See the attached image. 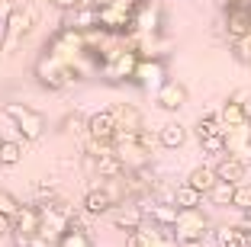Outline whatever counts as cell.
<instances>
[{
  "mask_svg": "<svg viewBox=\"0 0 251 247\" xmlns=\"http://www.w3.org/2000/svg\"><path fill=\"white\" fill-rule=\"evenodd\" d=\"M55 247H94V238H90V231L77 222V218H74L71 225L61 231V238H58V244H55Z\"/></svg>",
  "mask_w": 251,
  "mask_h": 247,
  "instance_id": "cell-20",
  "label": "cell"
},
{
  "mask_svg": "<svg viewBox=\"0 0 251 247\" xmlns=\"http://www.w3.org/2000/svg\"><path fill=\"white\" fill-rule=\"evenodd\" d=\"M187 186H193L197 189V193H203V196H206L209 189L216 186V183H219V177H216V170L213 167H206V164H200V167H193L190 174H187Z\"/></svg>",
  "mask_w": 251,
  "mask_h": 247,
  "instance_id": "cell-21",
  "label": "cell"
},
{
  "mask_svg": "<svg viewBox=\"0 0 251 247\" xmlns=\"http://www.w3.org/2000/svg\"><path fill=\"white\" fill-rule=\"evenodd\" d=\"M171 202L177 205V209H200V205H203V193H197V189L187 186V183H180V186L174 189Z\"/></svg>",
  "mask_w": 251,
  "mask_h": 247,
  "instance_id": "cell-23",
  "label": "cell"
},
{
  "mask_svg": "<svg viewBox=\"0 0 251 247\" xmlns=\"http://www.w3.org/2000/svg\"><path fill=\"white\" fill-rule=\"evenodd\" d=\"M219 247H251V234L242 225H222L219 228Z\"/></svg>",
  "mask_w": 251,
  "mask_h": 247,
  "instance_id": "cell-22",
  "label": "cell"
},
{
  "mask_svg": "<svg viewBox=\"0 0 251 247\" xmlns=\"http://www.w3.org/2000/svg\"><path fill=\"white\" fill-rule=\"evenodd\" d=\"M10 231H13V218H7V215H0V238H7Z\"/></svg>",
  "mask_w": 251,
  "mask_h": 247,
  "instance_id": "cell-32",
  "label": "cell"
},
{
  "mask_svg": "<svg viewBox=\"0 0 251 247\" xmlns=\"http://www.w3.org/2000/svg\"><path fill=\"white\" fill-rule=\"evenodd\" d=\"M84 135L94 138V141H100V145H113V138H116V112H113V106L100 109V112H94V116H87Z\"/></svg>",
  "mask_w": 251,
  "mask_h": 247,
  "instance_id": "cell-11",
  "label": "cell"
},
{
  "mask_svg": "<svg viewBox=\"0 0 251 247\" xmlns=\"http://www.w3.org/2000/svg\"><path fill=\"white\" fill-rule=\"evenodd\" d=\"M3 116L10 119V125L23 141H39L45 135V116L26 103H3Z\"/></svg>",
  "mask_w": 251,
  "mask_h": 247,
  "instance_id": "cell-6",
  "label": "cell"
},
{
  "mask_svg": "<svg viewBox=\"0 0 251 247\" xmlns=\"http://www.w3.org/2000/svg\"><path fill=\"white\" fill-rule=\"evenodd\" d=\"M232 209L248 212L251 209V183H238L235 193H232Z\"/></svg>",
  "mask_w": 251,
  "mask_h": 247,
  "instance_id": "cell-27",
  "label": "cell"
},
{
  "mask_svg": "<svg viewBox=\"0 0 251 247\" xmlns=\"http://www.w3.org/2000/svg\"><path fill=\"white\" fill-rule=\"evenodd\" d=\"M87 7H94V10H100V7H106V3H113V0H84Z\"/></svg>",
  "mask_w": 251,
  "mask_h": 247,
  "instance_id": "cell-36",
  "label": "cell"
},
{
  "mask_svg": "<svg viewBox=\"0 0 251 247\" xmlns=\"http://www.w3.org/2000/svg\"><path fill=\"white\" fill-rule=\"evenodd\" d=\"M219 122H222V138H226V154L248 160L251 157V112H248V106H242V103H235L229 96L219 109Z\"/></svg>",
  "mask_w": 251,
  "mask_h": 247,
  "instance_id": "cell-1",
  "label": "cell"
},
{
  "mask_svg": "<svg viewBox=\"0 0 251 247\" xmlns=\"http://www.w3.org/2000/svg\"><path fill=\"white\" fill-rule=\"evenodd\" d=\"M113 112H116V135H139V132H145V119H142V112L132 103H116Z\"/></svg>",
  "mask_w": 251,
  "mask_h": 247,
  "instance_id": "cell-13",
  "label": "cell"
},
{
  "mask_svg": "<svg viewBox=\"0 0 251 247\" xmlns=\"http://www.w3.org/2000/svg\"><path fill=\"white\" fill-rule=\"evenodd\" d=\"M39 231H42V209L23 202L20 212L13 215V231H10L13 244L16 247H32V241L39 238Z\"/></svg>",
  "mask_w": 251,
  "mask_h": 247,
  "instance_id": "cell-7",
  "label": "cell"
},
{
  "mask_svg": "<svg viewBox=\"0 0 251 247\" xmlns=\"http://www.w3.org/2000/svg\"><path fill=\"white\" fill-rule=\"evenodd\" d=\"M232 193H235V183H226V180H219L213 189L206 193V199L213 205H219V209H226V205H232Z\"/></svg>",
  "mask_w": 251,
  "mask_h": 247,
  "instance_id": "cell-26",
  "label": "cell"
},
{
  "mask_svg": "<svg viewBox=\"0 0 251 247\" xmlns=\"http://www.w3.org/2000/svg\"><path fill=\"white\" fill-rule=\"evenodd\" d=\"M216 177L219 180H226V183H245L248 180V160H242V157H232V154H222L219 160H216Z\"/></svg>",
  "mask_w": 251,
  "mask_h": 247,
  "instance_id": "cell-15",
  "label": "cell"
},
{
  "mask_svg": "<svg viewBox=\"0 0 251 247\" xmlns=\"http://www.w3.org/2000/svg\"><path fill=\"white\" fill-rule=\"evenodd\" d=\"M110 218L119 231H135V228L145 225V209L142 205H116L110 212Z\"/></svg>",
  "mask_w": 251,
  "mask_h": 247,
  "instance_id": "cell-18",
  "label": "cell"
},
{
  "mask_svg": "<svg viewBox=\"0 0 251 247\" xmlns=\"http://www.w3.org/2000/svg\"><path fill=\"white\" fill-rule=\"evenodd\" d=\"M113 154L123 160L126 170H139L151 160V135L139 132V135H116L113 138Z\"/></svg>",
  "mask_w": 251,
  "mask_h": 247,
  "instance_id": "cell-5",
  "label": "cell"
},
{
  "mask_svg": "<svg viewBox=\"0 0 251 247\" xmlns=\"http://www.w3.org/2000/svg\"><path fill=\"white\" fill-rule=\"evenodd\" d=\"M36 22H39V7L36 3H16L13 13L7 16V22H3L0 51H3V55H13V51L26 42V36L36 29Z\"/></svg>",
  "mask_w": 251,
  "mask_h": 247,
  "instance_id": "cell-3",
  "label": "cell"
},
{
  "mask_svg": "<svg viewBox=\"0 0 251 247\" xmlns=\"http://www.w3.org/2000/svg\"><path fill=\"white\" fill-rule=\"evenodd\" d=\"M20 196L16 193H10V189H0V215H7V218H13L16 212H20Z\"/></svg>",
  "mask_w": 251,
  "mask_h": 247,
  "instance_id": "cell-28",
  "label": "cell"
},
{
  "mask_svg": "<svg viewBox=\"0 0 251 247\" xmlns=\"http://www.w3.org/2000/svg\"><path fill=\"white\" fill-rule=\"evenodd\" d=\"M126 247H174V234L168 228H158L151 222H145L142 228L126 234Z\"/></svg>",
  "mask_w": 251,
  "mask_h": 247,
  "instance_id": "cell-10",
  "label": "cell"
},
{
  "mask_svg": "<svg viewBox=\"0 0 251 247\" xmlns=\"http://www.w3.org/2000/svg\"><path fill=\"white\" fill-rule=\"evenodd\" d=\"M13 7H16V0H0V26L7 22V16L13 13Z\"/></svg>",
  "mask_w": 251,
  "mask_h": 247,
  "instance_id": "cell-31",
  "label": "cell"
},
{
  "mask_svg": "<svg viewBox=\"0 0 251 247\" xmlns=\"http://www.w3.org/2000/svg\"><path fill=\"white\" fill-rule=\"evenodd\" d=\"M187 87L180 84V80H164L161 87H158V93H155V100H158V106L164 109V112H177V109H184L187 106Z\"/></svg>",
  "mask_w": 251,
  "mask_h": 247,
  "instance_id": "cell-12",
  "label": "cell"
},
{
  "mask_svg": "<svg viewBox=\"0 0 251 247\" xmlns=\"http://www.w3.org/2000/svg\"><path fill=\"white\" fill-rule=\"evenodd\" d=\"M197 138H216V135H222V122H219V112H206V116L197 119Z\"/></svg>",
  "mask_w": 251,
  "mask_h": 247,
  "instance_id": "cell-25",
  "label": "cell"
},
{
  "mask_svg": "<svg viewBox=\"0 0 251 247\" xmlns=\"http://www.w3.org/2000/svg\"><path fill=\"white\" fill-rule=\"evenodd\" d=\"M226 32H229L232 42L248 36L251 32V7H226Z\"/></svg>",
  "mask_w": 251,
  "mask_h": 247,
  "instance_id": "cell-17",
  "label": "cell"
},
{
  "mask_svg": "<svg viewBox=\"0 0 251 247\" xmlns=\"http://www.w3.org/2000/svg\"><path fill=\"white\" fill-rule=\"evenodd\" d=\"M116 205L119 202L110 196L106 186H94V189H87V196H84V212H87V215H110Z\"/></svg>",
  "mask_w": 251,
  "mask_h": 247,
  "instance_id": "cell-16",
  "label": "cell"
},
{
  "mask_svg": "<svg viewBox=\"0 0 251 247\" xmlns=\"http://www.w3.org/2000/svg\"><path fill=\"white\" fill-rule=\"evenodd\" d=\"M200 148H203V151L206 154H226V138H222V135H216V138H203L200 141Z\"/></svg>",
  "mask_w": 251,
  "mask_h": 247,
  "instance_id": "cell-29",
  "label": "cell"
},
{
  "mask_svg": "<svg viewBox=\"0 0 251 247\" xmlns=\"http://www.w3.org/2000/svg\"><path fill=\"white\" fill-rule=\"evenodd\" d=\"M20 160H23V141H16V138L0 141V167H16Z\"/></svg>",
  "mask_w": 251,
  "mask_h": 247,
  "instance_id": "cell-24",
  "label": "cell"
},
{
  "mask_svg": "<svg viewBox=\"0 0 251 247\" xmlns=\"http://www.w3.org/2000/svg\"><path fill=\"white\" fill-rule=\"evenodd\" d=\"M164 80H168V65H164V58H139L132 84H139L145 93H158V87H161Z\"/></svg>",
  "mask_w": 251,
  "mask_h": 247,
  "instance_id": "cell-9",
  "label": "cell"
},
{
  "mask_svg": "<svg viewBox=\"0 0 251 247\" xmlns=\"http://www.w3.org/2000/svg\"><path fill=\"white\" fill-rule=\"evenodd\" d=\"M135 67H139V51L126 42H116L110 48H103L100 58V77L106 84H132Z\"/></svg>",
  "mask_w": 251,
  "mask_h": 247,
  "instance_id": "cell-2",
  "label": "cell"
},
{
  "mask_svg": "<svg viewBox=\"0 0 251 247\" xmlns=\"http://www.w3.org/2000/svg\"><path fill=\"white\" fill-rule=\"evenodd\" d=\"M174 247H206L203 241H174Z\"/></svg>",
  "mask_w": 251,
  "mask_h": 247,
  "instance_id": "cell-34",
  "label": "cell"
},
{
  "mask_svg": "<svg viewBox=\"0 0 251 247\" xmlns=\"http://www.w3.org/2000/svg\"><path fill=\"white\" fill-rule=\"evenodd\" d=\"M55 10H61V13H68V10H77L84 3V0H49Z\"/></svg>",
  "mask_w": 251,
  "mask_h": 247,
  "instance_id": "cell-30",
  "label": "cell"
},
{
  "mask_svg": "<svg viewBox=\"0 0 251 247\" xmlns=\"http://www.w3.org/2000/svg\"><path fill=\"white\" fill-rule=\"evenodd\" d=\"M0 141H3V135H0Z\"/></svg>",
  "mask_w": 251,
  "mask_h": 247,
  "instance_id": "cell-37",
  "label": "cell"
},
{
  "mask_svg": "<svg viewBox=\"0 0 251 247\" xmlns=\"http://www.w3.org/2000/svg\"><path fill=\"white\" fill-rule=\"evenodd\" d=\"M206 231H209V218L203 209H177L174 225H171L174 241H203Z\"/></svg>",
  "mask_w": 251,
  "mask_h": 247,
  "instance_id": "cell-8",
  "label": "cell"
},
{
  "mask_svg": "<svg viewBox=\"0 0 251 247\" xmlns=\"http://www.w3.org/2000/svg\"><path fill=\"white\" fill-rule=\"evenodd\" d=\"M242 228L251 234V209H248V212H242Z\"/></svg>",
  "mask_w": 251,
  "mask_h": 247,
  "instance_id": "cell-35",
  "label": "cell"
},
{
  "mask_svg": "<svg viewBox=\"0 0 251 247\" xmlns=\"http://www.w3.org/2000/svg\"><path fill=\"white\" fill-rule=\"evenodd\" d=\"M187 125H180V122H164L161 129H158V145L161 148H168V151H177V148H184L187 145Z\"/></svg>",
  "mask_w": 251,
  "mask_h": 247,
  "instance_id": "cell-19",
  "label": "cell"
},
{
  "mask_svg": "<svg viewBox=\"0 0 251 247\" xmlns=\"http://www.w3.org/2000/svg\"><path fill=\"white\" fill-rule=\"evenodd\" d=\"M32 74H36L39 87L52 90V93L65 90L68 84H77V77H74L71 67H68L58 55H52V51H45V48H42V55L36 58V65H32Z\"/></svg>",
  "mask_w": 251,
  "mask_h": 247,
  "instance_id": "cell-4",
  "label": "cell"
},
{
  "mask_svg": "<svg viewBox=\"0 0 251 247\" xmlns=\"http://www.w3.org/2000/svg\"><path fill=\"white\" fill-rule=\"evenodd\" d=\"M61 26H68V29H77V32L100 29V10L87 7V3H81L77 10H68L65 20H61Z\"/></svg>",
  "mask_w": 251,
  "mask_h": 247,
  "instance_id": "cell-14",
  "label": "cell"
},
{
  "mask_svg": "<svg viewBox=\"0 0 251 247\" xmlns=\"http://www.w3.org/2000/svg\"><path fill=\"white\" fill-rule=\"evenodd\" d=\"M222 7H251V0H219Z\"/></svg>",
  "mask_w": 251,
  "mask_h": 247,
  "instance_id": "cell-33",
  "label": "cell"
}]
</instances>
